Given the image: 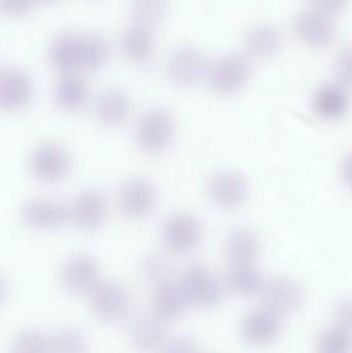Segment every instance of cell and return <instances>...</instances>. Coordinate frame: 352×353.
<instances>
[{
    "label": "cell",
    "mask_w": 352,
    "mask_h": 353,
    "mask_svg": "<svg viewBox=\"0 0 352 353\" xmlns=\"http://www.w3.org/2000/svg\"><path fill=\"white\" fill-rule=\"evenodd\" d=\"M82 70L95 72L105 68L109 61L110 47L107 39L97 33L82 34Z\"/></svg>",
    "instance_id": "83f0119b"
},
{
    "label": "cell",
    "mask_w": 352,
    "mask_h": 353,
    "mask_svg": "<svg viewBox=\"0 0 352 353\" xmlns=\"http://www.w3.org/2000/svg\"><path fill=\"white\" fill-rule=\"evenodd\" d=\"M309 8L333 18L341 14L349 6V0H308Z\"/></svg>",
    "instance_id": "836d02e7"
},
{
    "label": "cell",
    "mask_w": 352,
    "mask_h": 353,
    "mask_svg": "<svg viewBox=\"0 0 352 353\" xmlns=\"http://www.w3.org/2000/svg\"><path fill=\"white\" fill-rule=\"evenodd\" d=\"M157 197L156 186L150 179L132 176L126 180L120 189V209L130 219L142 220L154 210Z\"/></svg>",
    "instance_id": "9c48e42d"
},
{
    "label": "cell",
    "mask_w": 352,
    "mask_h": 353,
    "mask_svg": "<svg viewBox=\"0 0 352 353\" xmlns=\"http://www.w3.org/2000/svg\"><path fill=\"white\" fill-rule=\"evenodd\" d=\"M29 169L37 180L54 183L63 180L72 170V157L57 143H45L33 150Z\"/></svg>",
    "instance_id": "ba28073f"
},
{
    "label": "cell",
    "mask_w": 352,
    "mask_h": 353,
    "mask_svg": "<svg viewBox=\"0 0 352 353\" xmlns=\"http://www.w3.org/2000/svg\"><path fill=\"white\" fill-rule=\"evenodd\" d=\"M49 58L52 65L64 74L82 70V34L63 32L56 35L50 45Z\"/></svg>",
    "instance_id": "e0dca14e"
},
{
    "label": "cell",
    "mask_w": 352,
    "mask_h": 353,
    "mask_svg": "<svg viewBox=\"0 0 352 353\" xmlns=\"http://www.w3.org/2000/svg\"><path fill=\"white\" fill-rule=\"evenodd\" d=\"M90 296L94 314L109 323H119L130 316L134 308L132 296L127 288L116 281H101Z\"/></svg>",
    "instance_id": "3957f363"
},
{
    "label": "cell",
    "mask_w": 352,
    "mask_h": 353,
    "mask_svg": "<svg viewBox=\"0 0 352 353\" xmlns=\"http://www.w3.org/2000/svg\"><path fill=\"white\" fill-rule=\"evenodd\" d=\"M132 344L142 352H150L167 343V331L163 319L156 315H141L130 325Z\"/></svg>",
    "instance_id": "7402d4cb"
},
{
    "label": "cell",
    "mask_w": 352,
    "mask_h": 353,
    "mask_svg": "<svg viewBox=\"0 0 352 353\" xmlns=\"http://www.w3.org/2000/svg\"><path fill=\"white\" fill-rule=\"evenodd\" d=\"M60 281L70 294H90L101 282V270L93 257L76 254L68 257L60 268Z\"/></svg>",
    "instance_id": "30bf717a"
},
{
    "label": "cell",
    "mask_w": 352,
    "mask_h": 353,
    "mask_svg": "<svg viewBox=\"0 0 352 353\" xmlns=\"http://www.w3.org/2000/svg\"><path fill=\"white\" fill-rule=\"evenodd\" d=\"M260 294L262 305L281 316L299 310L305 299L302 286L289 277H275L266 280Z\"/></svg>",
    "instance_id": "7c38bea8"
},
{
    "label": "cell",
    "mask_w": 352,
    "mask_h": 353,
    "mask_svg": "<svg viewBox=\"0 0 352 353\" xmlns=\"http://www.w3.org/2000/svg\"><path fill=\"white\" fill-rule=\"evenodd\" d=\"M151 304L154 314L165 321L182 316L191 303L180 282L169 280L156 286Z\"/></svg>",
    "instance_id": "ac0fdd59"
},
{
    "label": "cell",
    "mask_w": 352,
    "mask_h": 353,
    "mask_svg": "<svg viewBox=\"0 0 352 353\" xmlns=\"http://www.w3.org/2000/svg\"><path fill=\"white\" fill-rule=\"evenodd\" d=\"M207 195L219 209L237 210L249 197V184L245 176L231 170L216 172L207 182Z\"/></svg>",
    "instance_id": "52a82bcc"
},
{
    "label": "cell",
    "mask_w": 352,
    "mask_h": 353,
    "mask_svg": "<svg viewBox=\"0 0 352 353\" xmlns=\"http://www.w3.org/2000/svg\"><path fill=\"white\" fill-rule=\"evenodd\" d=\"M51 353H88L87 336L74 327L58 330L49 337Z\"/></svg>",
    "instance_id": "f1b7e54d"
},
{
    "label": "cell",
    "mask_w": 352,
    "mask_h": 353,
    "mask_svg": "<svg viewBox=\"0 0 352 353\" xmlns=\"http://www.w3.org/2000/svg\"><path fill=\"white\" fill-rule=\"evenodd\" d=\"M54 99L64 111L76 112L82 109L88 99V89L84 81L76 74H65L56 84Z\"/></svg>",
    "instance_id": "484cf974"
},
{
    "label": "cell",
    "mask_w": 352,
    "mask_h": 353,
    "mask_svg": "<svg viewBox=\"0 0 352 353\" xmlns=\"http://www.w3.org/2000/svg\"><path fill=\"white\" fill-rule=\"evenodd\" d=\"M342 178L345 185L352 191V152L349 153L343 161Z\"/></svg>",
    "instance_id": "74e56055"
},
{
    "label": "cell",
    "mask_w": 352,
    "mask_h": 353,
    "mask_svg": "<svg viewBox=\"0 0 352 353\" xmlns=\"http://www.w3.org/2000/svg\"><path fill=\"white\" fill-rule=\"evenodd\" d=\"M10 353H51L49 337L37 330H24L14 337Z\"/></svg>",
    "instance_id": "1f68e13d"
},
{
    "label": "cell",
    "mask_w": 352,
    "mask_h": 353,
    "mask_svg": "<svg viewBox=\"0 0 352 353\" xmlns=\"http://www.w3.org/2000/svg\"><path fill=\"white\" fill-rule=\"evenodd\" d=\"M190 303L200 308L218 306L225 298V281L202 263L188 265L180 279Z\"/></svg>",
    "instance_id": "7a4b0ae2"
},
{
    "label": "cell",
    "mask_w": 352,
    "mask_h": 353,
    "mask_svg": "<svg viewBox=\"0 0 352 353\" xmlns=\"http://www.w3.org/2000/svg\"><path fill=\"white\" fill-rule=\"evenodd\" d=\"M293 27L298 39L312 48L328 47L336 37L333 18L311 8L297 14Z\"/></svg>",
    "instance_id": "4fadbf2b"
},
{
    "label": "cell",
    "mask_w": 352,
    "mask_h": 353,
    "mask_svg": "<svg viewBox=\"0 0 352 353\" xmlns=\"http://www.w3.org/2000/svg\"><path fill=\"white\" fill-rule=\"evenodd\" d=\"M281 327V315L262 305L244 317L241 335L251 345L265 346L273 343L279 337Z\"/></svg>",
    "instance_id": "2e32d148"
},
{
    "label": "cell",
    "mask_w": 352,
    "mask_h": 353,
    "mask_svg": "<svg viewBox=\"0 0 352 353\" xmlns=\"http://www.w3.org/2000/svg\"><path fill=\"white\" fill-rule=\"evenodd\" d=\"M335 72L340 84L352 88V45L344 48L337 56Z\"/></svg>",
    "instance_id": "d6a6232c"
},
{
    "label": "cell",
    "mask_w": 352,
    "mask_h": 353,
    "mask_svg": "<svg viewBox=\"0 0 352 353\" xmlns=\"http://www.w3.org/2000/svg\"><path fill=\"white\" fill-rule=\"evenodd\" d=\"M37 0H0V6L10 16H25L33 10Z\"/></svg>",
    "instance_id": "d590c367"
},
{
    "label": "cell",
    "mask_w": 352,
    "mask_h": 353,
    "mask_svg": "<svg viewBox=\"0 0 352 353\" xmlns=\"http://www.w3.org/2000/svg\"><path fill=\"white\" fill-rule=\"evenodd\" d=\"M163 348V353H200L196 342L188 337L174 338Z\"/></svg>",
    "instance_id": "e575fe53"
},
{
    "label": "cell",
    "mask_w": 352,
    "mask_h": 353,
    "mask_svg": "<svg viewBox=\"0 0 352 353\" xmlns=\"http://www.w3.org/2000/svg\"><path fill=\"white\" fill-rule=\"evenodd\" d=\"M34 93L32 79L20 68H6L0 74V105L8 112H19L31 103Z\"/></svg>",
    "instance_id": "9a60e30c"
},
{
    "label": "cell",
    "mask_w": 352,
    "mask_h": 353,
    "mask_svg": "<svg viewBox=\"0 0 352 353\" xmlns=\"http://www.w3.org/2000/svg\"><path fill=\"white\" fill-rule=\"evenodd\" d=\"M251 76L247 58L239 54L223 56L209 65L206 80L217 94L231 95L241 91Z\"/></svg>",
    "instance_id": "277c9868"
},
{
    "label": "cell",
    "mask_w": 352,
    "mask_h": 353,
    "mask_svg": "<svg viewBox=\"0 0 352 353\" xmlns=\"http://www.w3.org/2000/svg\"><path fill=\"white\" fill-rule=\"evenodd\" d=\"M132 112V101L124 91L110 88L103 91L95 101L97 121L105 128H117L123 124Z\"/></svg>",
    "instance_id": "d6986e66"
},
{
    "label": "cell",
    "mask_w": 352,
    "mask_h": 353,
    "mask_svg": "<svg viewBox=\"0 0 352 353\" xmlns=\"http://www.w3.org/2000/svg\"><path fill=\"white\" fill-rule=\"evenodd\" d=\"M70 208V221L85 232L99 230L107 219L109 205L101 191L86 189L76 195Z\"/></svg>",
    "instance_id": "8fae6325"
},
{
    "label": "cell",
    "mask_w": 352,
    "mask_h": 353,
    "mask_svg": "<svg viewBox=\"0 0 352 353\" xmlns=\"http://www.w3.org/2000/svg\"><path fill=\"white\" fill-rule=\"evenodd\" d=\"M161 236L167 250L175 254H186L200 244L204 236V228L194 214L178 212L163 223Z\"/></svg>",
    "instance_id": "5b68a950"
},
{
    "label": "cell",
    "mask_w": 352,
    "mask_h": 353,
    "mask_svg": "<svg viewBox=\"0 0 352 353\" xmlns=\"http://www.w3.org/2000/svg\"><path fill=\"white\" fill-rule=\"evenodd\" d=\"M312 105L316 115L322 119L327 121L341 119L349 108L346 87L339 82L324 85L314 94Z\"/></svg>",
    "instance_id": "ffe728a7"
},
{
    "label": "cell",
    "mask_w": 352,
    "mask_h": 353,
    "mask_svg": "<svg viewBox=\"0 0 352 353\" xmlns=\"http://www.w3.org/2000/svg\"><path fill=\"white\" fill-rule=\"evenodd\" d=\"M223 281L227 290L240 296L260 294L266 283V280L254 263L229 265Z\"/></svg>",
    "instance_id": "cb8c5ba5"
},
{
    "label": "cell",
    "mask_w": 352,
    "mask_h": 353,
    "mask_svg": "<svg viewBox=\"0 0 352 353\" xmlns=\"http://www.w3.org/2000/svg\"><path fill=\"white\" fill-rule=\"evenodd\" d=\"M208 68V61L202 50L194 45H183L169 56L165 72L176 86L191 87L206 79Z\"/></svg>",
    "instance_id": "8992f818"
},
{
    "label": "cell",
    "mask_w": 352,
    "mask_h": 353,
    "mask_svg": "<svg viewBox=\"0 0 352 353\" xmlns=\"http://www.w3.org/2000/svg\"><path fill=\"white\" fill-rule=\"evenodd\" d=\"M337 325L352 333V298H346L339 303L336 308Z\"/></svg>",
    "instance_id": "8d00e7d4"
},
{
    "label": "cell",
    "mask_w": 352,
    "mask_h": 353,
    "mask_svg": "<svg viewBox=\"0 0 352 353\" xmlns=\"http://www.w3.org/2000/svg\"><path fill=\"white\" fill-rule=\"evenodd\" d=\"M21 219L33 230H56L70 221V208L52 199H33L21 209Z\"/></svg>",
    "instance_id": "5bb4252c"
},
{
    "label": "cell",
    "mask_w": 352,
    "mask_h": 353,
    "mask_svg": "<svg viewBox=\"0 0 352 353\" xmlns=\"http://www.w3.org/2000/svg\"><path fill=\"white\" fill-rule=\"evenodd\" d=\"M280 31L269 24L256 25L249 29L244 41L248 55L256 59L266 60L274 57L282 48Z\"/></svg>",
    "instance_id": "603a6c76"
},
{
    "label": "cell",
    "mask_w": 352,
    "mask_h": 353,
    "mask_svg": "<svg viewBox=\"0 0 352 353\" xmlns=\"http://www.w3.org/2000/svg\"><path fill=\"white\" fill-rule=\"evenodd\" d=\"M140 272L147 281L156 286L171 280V263L165 256L156 253H150L143 257Z\"/></svg>",
    "instance_id": "4dcf8cb0"
},
{
    "label": "cell",
    "mask_w": 352,
    "mask_h": 353,
    "mask_svg": "<svg viewBox=\"0 0 352 353\" xmlns=\"http://www.w3.org/2000/svg\"><path fill=\"white\" fill-rule=\"evenodd\" d=\"M318 353H352V333L339 327H329L318 340Z\"/></svg>",
    "instance_id": "f546056e"
},
{
    "label": "cell",
    "mask_w": 352,
    "mask_h": 353,
    "mask_svg": "<svg viewBox=\"0 0 352 353\" xmlns=\"http://www.w3.org/2000/svg\"><path fill=\"white\" fill-rule=\"evenodd\" d=\"M43 1H55V0H43Z\"/></svg>",
    "instance_id": "f35d334b"
},
{
    "label": "cell",
    "mask_w": 352,
    "mask_h": 353,
    "mask_svg": "<svg viewBox=\"0 0 352 353\" xmlns=\"http://www.w3.org/2000/svg\"><path fill=\"white\" fill-rule=\"evenodd\" d=\"M260 251V241L251 228L239 226L227 234L225 252L229 265L254 263Z\"/></svg>",
    "instance_id": "44dd1931"
},
{
    "label": "cell",
    "mask_w": 352,
    "mask_h": 353,
    "mask_svg": "<svg viewBox=\"0 0 352 353\" xmlns=\"http://www.w3.org/2000/svg\"><path fill=\"white\" fill-rule=\"evenodd\" d=\"M130 10L136 24L153 29L169 16V0H130Z\"/></svg>",
    "instance_id": "4316f807"
},
{
    "label": "cell",
    "mask_w": 352,
    "mask_h": 353,
    "mask_svg": "<svg viewBox=\"0 0 352 353\" xmlns=\"http://www.w3.org/2000/svg\"><path fill=\"white\" fill-rule=\"evenodd\" d=\"M175 130L172 114L163 108H153L138 120L134 134L136 146L146 154H161L173 142Z\"/></svg>",
    "instance_id": "6da1fadb"
},
{
    "label": "cell",
    "mask_w": 352,
    "mask_h": 353,
    "mask_svg": "<svg viewBox=\"0 0 352 353\" xmlns=\"http://www.w3.org/2000/svg\"><path fill=\"white\" fill-rule=\"evenodd\" d=\"M154 48L152 29L136 23L128 27L120 39L122 53L132 61H146L152 56Z\"/></svg>",
    "instance_id": "d4e9b609"
}]
</instances>
